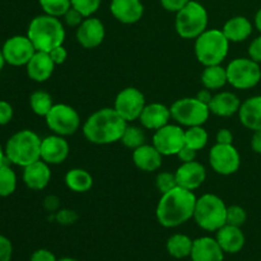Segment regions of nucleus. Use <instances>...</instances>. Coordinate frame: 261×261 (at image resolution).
<instances>
[{"label": "nucleus", "mask_w": 261, "mask_h": 261, "mask_svg": "<svg viewBox=\"0 0 261 261\" xmlns=\"http://www.w3.org/2000/svg\"><path fill=\"white\" fill-rule=\"evenodd\" d=\"M17 189V175L14 171L5 163L0 167V196L7 198L14 194Z\"/></svg>", "instance_id": "obj_32"}, {"label": "nucleus", "mask_w": 261, "mask_h": 261, "mask_svg": "<svg viewBox=\"0 0 261 261\" xmlns=\"http://www.w3.org/2000/svg\"><path fill=\"white\" fill-rule=\"evenodd\" d=\"M226 70L228 83L237 89L254 88L261 81L259 63L250 58L234 59L228 64Z\"/></svg>", "instance_id": "obj_9"}, {"label": "nucleus", "mask_w": 261, "mask_h": 261, "mask_svg": "<svg viewBox=\"0 0 261 261\" xmlns=\"http://www.w3.org/2000/svg\"><path fill=\"white\" fill-rule=\"evenodd\" d=\"M208 107L212 114L217 115V116L229 117L233 116L234 114H239L241 101L232 92H221V93L214 94Z\"/></svg>", "instance_id": "obj_24"}, {"label": "nucleus", "mask_w": 261, "mask_h": 261, "mask_svg": "<svg viewBox=\"0 0 261 261\" xmlns=\"http://www.w3.org/2000/svg\"><path fill=\"white\" fill-rule=\"evenodd\" d=\"M222 31L229 42H242L252 33V23L246 17L236 15L224 23Z\"/></svg>", "instance_id": "obj_27"}, {"label": "nucleus", "mask_w": 261, "mask_h": 261, "mask_svg": "<svg viewBox=\"0 0 261 261\" xmlns=\"http://www.w3.org/2000/svg\"><path fill=\"white\" fill-rule=\"evenodd\" d=\"M13 256V245L8 237L0 234V261H10Z\"/></svg>", "instance_id": "obj_39"}, {"label": "nucleus", "mask_w": 261, "mask_h": 261, "mask_svg": "<svg viewBox=\"0 0 261 261\" xmlns=\"http://www.w3.org/2000/svg\"><path fill=\"white\" fill-rule=\"evenodd\" d=\"M255 27L257 28V31H259L261 35V8L257 10L256 15H255Z\"/></svg>", "instance_id": "obj_52"}, {"label": "nucleus", "mask_w": 261, "mask_h": 261, "mask_svg": "<svg viewBox=\"0 0 261 261\" xmlns=\"http://www.w3.org/2000/svg\"><path fill=\"white\" fill-rule=\"evenodd\" d=\"M31 261H58L56 260L55 255L53 254L51 251L45 249H40L36 250L35 252L31 256Z\"/></svg>", "instance_id": "obj_46"}, {"label": "nucleus", "mask_w": 261, "mask_h": 261, "mask_svg": "<svg viewBox=\"0 0 261 261\" xmlns=\"http://www.w3.org/2000/svg\"><path fill=\"white\" fill-rule=\"evenodd\" d=\"M46 124L48 129L53 130L54 134L68 137L75 134L76 130L81 126V117L76 110L69 105H54L45 116Z\"/></svg>", "instance_id": "obj_10"}, {"label": "nucleus", "mask_w": 261, "mask_h": 261, "mask_svg": "<svg viewBox=\"0 0 261 261\" xmlns=\"http://www.w3.org/2000/svg\"><path fill=\"white\" fill-rule=\"evenodd\" d=\"M228 38L221 30H206L195 38V56L204 66L219 65L227 58Z\"/></svg>", "instance_id": "obj_5"}, {"label": "nucleus", "mask_w": 261, "mask_h": 261, "mask_svg": "<svg viewBox=\"0 0 261 261\" xmlns=\"http://www.w3.org/2000/svg\"><path fill=\"white\" fill-rule=\"evenodd\" d=\"M110 10L119 22L134 24L143 18L144 5L140 0H112Z\"/></svg>", "instance_id": "obj_18"}, {"label": "nucleus", "mask_w": 261, "mask_h": 261, "mask_svg": "<svg viewBox=\"0 0 261 261\" xmlns=\"http://www.w3.org/2000/svg\"><path fill=\"white\" fill-rule=\"evenodd\" d=\"M27 68V74L30 79L37 83H43L51 78L55 69V63L51 59L50 54L43 53V51H36L35 55L31 58Z\"/></svg>", "instance_id": "obj_20"}, {"label": "nucleus", "mask_w": 261, "mask_h": 261, "mask_svg": "<svg viewBox=\"0 0 261 261\" xmlns=\"http://www.w3.org/2000/svg\"><path fill=\"white\" fill-rule=\"evenodd\" d=\"M65 185L74 193H87L93 186V177L88 171L73 168L66 172Z\"/></svg>", "instance_id": "obj_28"}, {"label": "nucleus", "mask_w": 261, "mask_h": 261, "mask_svg": "<svg viewBox=\"0 0 261 261\" xmlns=\"http://www.w3.org/2000/svg\"><path fill=\"white\" fill-rule=\"evenodd\" d=\"M127 126L115 109H101L93 112L83 125V135L89 143L106 145L121 140Z\"/></svg>", "instance_id": "obj_2"}, {"label": "nucleus", "mask_w": 261, "mask_h": 261, "mask_svg": "<svg viewBox=\"0 0 261 261\" xmlns=\"http://www.w3.org/2000/svg\"><path fill=\"white\" fill-rule=\"evenodd\" d=\"M56 219L59 223L61 224H71L78 219V214L74 211H68V209H63V211L56 213Z\"/></svg>", "instance_id": "obj_44"}, {"label": "nucleus", "mask_w": 261, "mask_h": 261, "mask_svg": "<svg viewBox=\"0 0 261 261\" xmlns=\"http://www.w3.org/2000/svg\"><path fill=\"white\" fill-rule=\"evenodd\" d=\"M175 176L177 186L193 191L203 185L206 177V171L201 163L191 161L182 163L175 172Z\"/></svg>", "instance_id": "obj_17"}, {"label": "nucleus", "mask_w": 261, "mask_h": 261, "mask_svg": "<svg viewBox=\"0 0 261 261\" xmlns=\"http://www.w3.org/2000/svg\"><path fill=\"white\" fill-rule=\"evenodd\" d=\"M171 110L162 103L145 105L139 120L145 129L158 130L168 124L171 119Z\"/></svg>", "instance_id": "obj_23"}, {"label": "nucleus", "mask_w": 261, "mask_h": 261, "mask_svg": "<svg viewBox=\"0 0 261 261\" xmlns=\"http://www.w3.org/2000/svg\"><path fill=\"white\" fill-rule=\"evenodd\" d=\"M251 148L255 153L261 154V130L254 132V135H252L251 139Z\"/></svg>", "instance_id": "obj_49"}, {"label": "nucleus", "mask_w": 261, "mask_h": 261, "mask_svg": "<svg viewBox=\"0 0 261 261\" xmlns=\"http://www.w3.org/2000/svg\"><path fill=\"white\" fill-rule=\"evenodd\" d=\"M190 3V0H161V5L165 8L167 12L171 13H177L180 12L182 8Z\"/></svg>", "instance_id": "obj_42"}, {"label": "nucleus", "mask_w": 261, "mask_h": 261, "mask_svg": "<svg viewBox=\"0 0 261 261\" xmlns=\"http://www.w3.org/2000/svg\"><path fill=\"white\" fill-rule=\"evenodd\" d=\"M194 219L200 228L214 232L226 224L227 205L219 196L214 194H204L196 199Z\"/></svg>", "instance_id": "obj_6"}, {"label": "nucleus", "mask_w": 261, "mask_h": 261, "mask_svg": "<svg viewBox=\"0 0 261 261\" xmlns=\"http://www.w3.org/2000/svg\"><path fill=\"white\" fill-rule=\"evenodd\" d=\"M58 261H76V260L71 259V257H64V259H60V260H58Z\"/></svg>", "instance_id": "obj_55"}, {"label": "nucleus", "mask_w": 261, "mask_h": 261, "mask_svg": "<svg viewBox=\"0 0 261 261\" xmlns=\"http://www.w3.org/2000/svg\"><path fill=\"white\" fill-rule=\"evenodd\" d=\"M223 252L217 240L212 237H200L194 240L190 257L193 261H223Z\"/></svg>", "instance_id": "obj_21"}, {"label": "nucleus", "mask_w": 261, "mask_h": 261, "mask_svg": "<svg viewBox=\"0 0 261 261\" xmlns=\"http://www.w3.org/2000/svg\"><path fill=\"white\" fill-rule=\"evenodd\" d=\"M247 219L246 211L240 205L227 206V218L226 224H231L234 227L244 226Z\"/></svg>", "instance_id": "obj_37"}, {"label": "nucleus", "mask_w": 261, "mask_h": 261, "mask_svg": "<svg viewBox=\"0 0 261 261\" xmlns=\"http://www.w3.org/2000/svg\"><path fill=\"white\" fill-rule=\"evenodd\" d=\"M201 83L206 89H221L222 87L228 83L226 68L219 65L205 66L203 74H201Z\"/></svg>", "instance_id": "obj_29"}, {"label": "nucleus", "mask_w": 261, "mask_h": 261, "mask_svg": "<svg viewBox=\"0 0 261 261\" xmlns=\"http://www.w3.org/2000/svg\"><path fill=\"white\" fill-rule=\"evenodd\" d=\"M196 199L193 191L180 186L162 194L155 211L157 221L166 228H173L186 223L194 217Z\"/></svg>", "instance_id": "obj_1"}, {"label": "nucleus", "mask_w": 261, "mask_h": 261, "mask_svg": "<svg viewBox=\"0 0 261 261\" xmlns=\"http://www.w3.org/2000/svg\"><path fill=\"white\" fill-rule=\"evenodd\" d=\"M177 157L180 158V161L182 163L191 162V161H195L196 150L193 149V148L188 147V145H185V147H184L182 149L177 153Z\"/></svg>", "instance_id": "obj_47"}, {"label": "nucleus", "mask_w": 261, "mask_h": 261, "mask_svg": "<svg viewBox=\"0 0 261 261\" xmlns=\"http://www.w3.org/2000/svg\"><path fill=\"white\" fill-rule=\"evenodd\" d=\"M13 115H14V110H13L12 105L0 99V125L9 124L13 119Z\"/></svg>", "instance_id": "obj_40"}, {"label": "nucleus", "mask_w": 261, "mask_h": 261, "mask_svg": "<svg viewBox=\"0 0 261 261\" xmlns=\"http://www.w3.org/2000/svg\"><path fill=\"white\" fill-rule=\"evenodd\" d=\"M249 56L256 63L261 64V35L255 38L249 47Z\"/></svg>", "instance_id": "obj_45"}, {"label": "nucleus", "mask_w": 261, "mask_h": 261, "mask_svg": "<svg viewBox=\"0 0 261 261\" xmlns=\"http://www.w3.org/2000/svg\"><path fill=\"white\" fill-rule=\"evenodd\" d=\"M153 145L162 155H177L185 147V130L178 125H165L155 130Z\"/></svg>", "instance_id": "obj_13"}, {"label": "nucleus", "mask_w": 261, "mask_h": 261, "mask_svg": "<svg viewBox=\"0 0 261 261\" xmlns=\"http://www.w3.org/2000/svg\"><path fill=\"white\" fill-rule=\"evenodd\" d=\"M217 143L218 144H232L233 143V134L228 129H221L217 133Z\"/></svg>", "instance_id": "obj_48"}, {"label": "nucleus", "mask_w": 261, "mask_h": 261, "mask_svg": "<svg viewBox=\"0 0 261 261\" xmlns=\"http://www.w3.org/2000/svg\"><path fill=\"white\" fill-rule=\"evenodd\" d=\"M41 142L32 130H19L9 138L5 144V155L9 163L19 167H25L41 160Z\"/></svg>", "instance_id": "obj_4"}, {"label": "nucleus", "mask_w": 261, "mask_h": 261, "mask_svg": "<svg viewBox=\"0 0 261 261\" xmlns=\"http://www.w3.org/2000/svg\"><path fill=\"white\" fill-rule=\"evenodd\" d=\"M196 98L199 99V101H201L205 105H209V102L212 101V98H213V96H212L211 93V89H201L200 92L198 93V96H196Z\"/></svg>", "instance_id": "obj_51"}, {"label": "nucleus", "mask_w": 261, "mask_h": 261, "mask_svg": "<svg viewBox=\"0 0 261 261\" xmlns=\"http://www.w3.org/2000/svg\"><path fill=\"white\" fill-rule=\"evenodd\" d=\"M217 242L221 249L228 254H237L245 246V234L241 227H234L231 224H224L217 231Z\"/></svg>", "instance_id": "obj_22"}, {"label": "nucleus", "mask_w": 261, "mask_h": 261, "mask_svg": "<svg viewBox=\"0 0 261 261\" xmlns=\"http://www.w3.org/2000/svg\"><path fill=\"white\" fill-rule=\"evenodd\" d=\"M209 163L217 173L229 176L239 171L241 166V157L233 144L217 143L209 152Z\"/></svg>", "instance_id": "obj_11"}, {"label": "nucleus", "mask_w": 261, "mask_h": 261, "mask_svg": "<svg viewBox=\"0 0 261 261\" xmlns=\"http://www.w3.org/2000/svg\"><path fill=\"white\" fill-rule=\"evenodd\" d=\"M23 168V181L28 189L40 191L47 188L51 180V171L47 163L38 160Z\"/></svg>", "instance_id": "obj_19"}, {"label": "nucleus", "mask_w": 261, "mask_h": 261, "mask_svg": "<svg viewBox=\"0 0 261 261\" xmlns=\"http://www.w3.org/2000/svg\"><path fill=\"white\" fill-rule=\"evenodd\" d=\"M170 110L172 119L176 120L178 125L188 127L201 126L203 124H205L211 115L208 105L199 101L196 97L195 98L186 97V98L177 99L173 102Z\"/></svg>", "instance_id": "obj_8"}, {"label": "nucleus", "mask_w": 261, "mask_h": 261, "mask_svg": "<svg viewBox=\"0 0 261 261\" xmlns=\"http://www.w3.org/2000/svg\"><path fill=\"white\" fill-rule=\"evenodd\" d=\"M239 116L245 127L252 132L261 130V96L250 97L241 103Z\"/></svg>", "instance_id": "obj_26"}, {"label": "nucleus", "mask_w": 261, "mask_h": 261, "mask_svg": "<svg viewBox=\"0 0 261 261\" xmlns=\"http://www.w3.org/2000/svg\"><path fill=\"white\" fill-rule=\"evenodd\" d=\"M208 139V133L203 126H191L185 130V145L193 148L196 152L205 147Z\"/></svg>", "instance_id": "obj_33"}, {"label": "nucleus", "mask_w": 261, "mask_h": 261, "mask_svg": "<svg viewBox=\"0 0 261 261\" xmlns=\"http://www.w3.org/2000/svg\"><path fill=\"white\" fill-rule=\"evenodd\" d=\"M105 25L98 18L88 17L76 28V41L84 48H96L103 42Z\"/></svg>", "instance_id": "obj_16"}, {"label": "nucleus", "mask_w": 261, "mask_h": 261, "mask_svg": "<svg viewBox=\"0 0 261 261\" xmlns=\"http://www.w3.org/2000/svg\"><path fill=\"white\" fill-rule=\"evenodd\" d=\"M144 107V94L135 87H127L116 96L114 109L125 121L132 122L139 119Z\"/></svg>", "instance_id": "obj_12"}, {"label": "nucleus", "mask_w": 261, "mask_h": 261, "mask_svg": "<svg viewBox=\"0 0 261 261\" xmlns=\"http://www.w3.org/2000/svg\"><path fill=\"white\" fill-rule=\"evenodd\" d=\"M194 241L189 236L182 233H176L171 236L167 241V251L175 259H184L191 255Z\"/></svg>", "instance_id": "obj_30"}, {"label": "nucleus", "mask_w": 261, "mask_h": 261, "mask_svg": "<svg viewBox=\"0 0 261 261\" xmlns=\"http://www.w3.org/2000/svg\"><path fill=\"white\" fill-rule=\"evenodd\" d=\"M38 3L45 14L56 18L64 17V14L71 8L70 0H38Z\"/></svg>", "instance_id": "obj_35"}, {"label": "nucleus", "mask_w": 261, "mask_h": 261, "mask_svg": "<svg viewBox=\"0 0 261 261\" xmlns=\"http://www.w3.org/2000/svg\"><path fill=\"white\" fill-rule=\"evenodd\" d=\"M5 64H7V61H5L4 54H3V50H2V48H0V70H2V69L4 68Z\"/></svg>", "instance_id": "obj_54"}, {"label": "nucleus", "mask_w": 261, "mask_h": 261, "mask_svg": "<svg viewBox=\"0 0 261 261\" xmlns=\"http://www.w3.org/2000/svg\"><path fill=\"white\" fill-rule=\"evenodd\" d=\"M50 56L51 59H53V61L55 63V65H60V64H64L65 63V60L68 59V51H66V48L64 47L63 45L58 46V47L53 48V50L50 51Z\"/></svg>", "instance_id": "obj_43"}, {"label": "nucleus", "mask_w": 261, "mask_h": 261, "mask_svg": "<svg viewBox=\"0 0 261 261\" xmlns=\"http://www.w3.org/2000/svg\"><path fill=\"white\" fill-rule=\"evenodd\" d=\"M176 32L185 40L198 38L208 27V12L203 4L190 0L185 8L176 13Z\"/></svg>", "instance_id": "obj_7"}, {"label": "nucleus", "mask_w": 261, "mask_h": 261, "mask_svg": "<svg viewBox=\"0 0 261 261\" xmlns=\"http://www.w3.org/2000/svg\"><path fill=\"white\" fill-rule=\"evenodd\" d=\"M27 36L36 51L50 53L53 48L63 45L65 40V28L59 18L42 14L31 20Z\"/></svg>", "instance_id": "obj_3"}, {"label": "nucleus", "mask_w": 261, "mask_h": 261, "mask_svg": "<svg viewBox=\"0 0 261 261\" xmlns=\"http://www.w3.org/2000/svg\"><path fill=\"white\" fill-rule=\"evenodd\" d=\"M64 19H65V23L68 25L78 28L79 25H81V23L84 20V17L78 12V10L74 9V8L71 7L70 9L64 14Z\"/></svg>", "instance_id": "obj_41"}, {"label": "nucleus", "mask_w": 261, "mask_h": 261, "mask_svg": "<svg viewBox=\"0 0 261 261\" xmlns=\"http://www.w3.org/2000/svg\"><path fill=\"white\" fill-rule=\"evenodd\" d=\"M30 105L37 116L45 117L54 106L53 97L45 91H36L31 94Z\"/></svg>", "instance_id": "obj_31"}, {"label": "nucleus", "mask_w": 261, "mask_h": 261, "mask_svg": "<svg viewBox=\"0 0 261 261\" xmlns=\"http://www.w3.org/2000/svg\"><path fill=\"white\" fill-rule=\"evenodd\" d=\"M133 161L140 171L153 172L162 166V154L153 144H143L133 150Z\"/></svg>", "instance_id": "obj_25"}, {"label": "nucleus", "mask_w": 261, "mask_h": 261, "mask_svg": "<svg viewBox=\"0 0 261 261\" xmlns=\"http://www.w3.org/2000/svg\"><path fill=\"white\" fill-rule=\"evenodd\" d=\"M71 7L78 10L84 18L92 17L101 7L102 0H70Z\"/></svg>", "instance_id": "obj_36"}, {"label": "nucleus", "mask_w": 261, "mask_h": 261, "mask_svg": "<svg viewBox=\"0 0 261 261\" xmlns=\"http://www.w3.org/2000/svg\"><path fill=\"white\" fill-rule=\"evenodd\" d=\"M121 143L129 149H137L140 145L145 144V134L140 127L127 125L121 137Z\"/></svg>", "instance_id": "obj_34"}, {"label": "nucleus", "mask_w": 261, "mask_h": 261, "mask_svg": "<svg viewBox=\"0 0 261 261\" xmlns=\"http://www.w3.org/2000/svg\"><path fill=\"white\" fill-rule=\"evenodd\" d=\"M155 186L161 194H166L170 190L175 189L177 186L175 173L171 172H160L157 178H155Z\"/></svg>", "instance_id": "obj_38"}, {"label": "nucleus", "mask_w": 261, "mask_h": 261, "mask_svg": "<svg viewBox=\"0 0 261 261\" xmlns=\"http://www.w3.org/2000/svg\"><path fill=\"white\" fill-rule=\"evenodd\" d=\"M7 64L12 66L27 65L36 53V48L28 36H13L4 42L2 47Z\"/></svg>", "instance_id": "obj_14"}, {"label": "nucleus", "mask_w": 261, "mask_h": 261, "mask_svg": "<svg viewBox=\"0 0 261 261\" xmlns=\"http://www.w3.org/2000/svg\"><path fill=\"white\" fill-rule=\"evenodd\" d=\"M58 206H59V199L56 198V196L51 195L45 199V208L47 209V211L54 212L58 209Z\"/></svg>", "instance_id": "obj_50"}, {"label": "nucleus", "mask_w": 261, "mask_h": 261, "mask_svg": "<svg viewBox=\"0 0 261 261\" xmlns=\"http://www.w3.org/2000/svg\"><path fill=\"white\" fill-rule=\"evenodd\" d=\"M7 155H5V150L3 149V147H2V144H0V167H2V166H4L5 163H7Z\"/></svg>", "instance_id": "obj_53"}, {"label": "nucleus", "mask_w": 261, "mask_h": 261, "mask_svg": "<svg viewBox=\"0 0 261 261\" xmlns=\"http://www.w3.org/2000/svg\"><path fill=\"white\" fill-rule=\"evenodd\" d=\"M69 152L68 140L61 135H50L41 142V160L47 165H60L68 158Z\"/></svg>", "instance_id": "obj_15"}]
</instances>
